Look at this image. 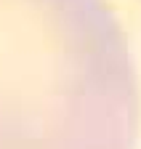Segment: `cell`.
Listing matches in <instances>:
<instances>
[{"label":"cell","instance_id":"obj_1","mask_svg":"<svg viewBox=\"0 0 141 149\" xmlns=\"http://www.w3.org/2000/svg\"><path fill=\"white\" fill-rule=\"evenodd\" d=\"M138 125L107 0H0V149H136Z\"/></svg>","mask_w":141,"mask_h":149}]
</instances>
